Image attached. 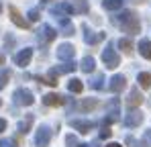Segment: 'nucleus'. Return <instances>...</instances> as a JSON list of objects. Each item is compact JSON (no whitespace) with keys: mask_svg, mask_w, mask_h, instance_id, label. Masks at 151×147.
Here are the masks:
<instances>
[{"mask_svg":"<svg viewBox=\"0 0 151 147\" xmlns=\"http://www.w3.org/2000/svg\"><path fill=\"white\" fill-rule=\"evenodd\" d=\"M114 21H116V24H119L125 33H129V35H137L139 29H141V23H139V19H137V14H135L133 10H123Z\"/></svg>","mask_w":151,"mask_h":147,"instance_id":"nucleus-1","label":"nucleus"},{"mask_svg":"<svg viewBox=\"0 0 151 147\" xmlns=\"http://www.w3.org/2000/svg\"><path fill=\"white\" fill-rule=\"evenodd\" d=\"M102 61H104V66H106L108 70H114V68L121 63V57H119V53L114 51V45H112V43H108L106 49L102 51Z\"/></svg>","mask_w":151,"mask_h":147,"instance_id":"nucleus-2","label":"nucleus"},{"mask_svg":"<svg viewBox=\"0 0 151 147\" xmlns=\"http://www.w3.org/2000/svg\"><path fill=\"white\" fill-rule=\"evenodd\" d=\"M35 37H37V41H39L41 45H47V43H51V41L57 37V33H55V29H53V27L43 24V27H39V29H37Z\"/></svg>","mask_w":151,"mask_h":147,"instance_id":"nucleus-3","label":"nucleus"},{"mask_svg":"<svg viewBox=\"0 0 151 147\" xmlns=\"http://www.w3.org/2000/svg\"><path fill=\"white\" fill-rule=\"evenodd\" d=\"M49 141H51V129L45 127V125H41V127L35 131V145L37 147H47Z\"/></svg>","mask_w":151,"mask_h":147,"instance_id":"nucleus-4","label":"nucleus"},{"mask_svg":"<svg viewBox=\"0 0 151 147\" xmlns=\"http://www.w3.org/2000/svg\"><path fill=\"white\" fill-rule=\"evenodd\" d=\"M14 104H19V106H29V104H33V92H31L29 88H19V90L14 92Z\"/></svg>","mask_w":151,"mask_h":147,"instance_id":"nucleus-5","label":"nucleus"},{"mask_svg":"<svg viewBox=\"0 0 151 147\" xmlns=\"http://www.w3.org/2000/svg\"><path fill=\"white\" fill-rule=\"evenodd\" d=\"M76 8L70 4V2H59L57 6H53L51 8V14L53 17H57V19H61V17H68V14H74Z\"/></svg>","mask_w":151,"mask_h":147,"instance_id":"nucleus-6","label":"nucleus"},{"mask_svg":"<svg viewBox=\"0 0 151 147\" xmlns=\"http://www.w3.org/2000/svg\"><path fill=\"white\" fill-rule=\"evenodd\" d=\"M82 31H84V41H86L88 45H96L98 41L104 39V33H94L88 24H84V27H82Z\"/></svg>","mask_w":151,"mask_h":147,"instance_id":"nucleus-7","label":"nucleus"},{"mask_svg":"<svg viewBox=\"0 0 151 147\" xmlns=\"http://www.w3.org/2000/svg\"><path fill=\"white\" fill-rule=\"evenodd\" d=\"M125 86H127V78H125V76L116 74V76H112V78H110V84H108L110 92L119 94V92H123V90H125Z\"/></svg>","mask_w":151,"mask_h":147,"instance_id":"nucleus-8","label":"nucleus"},{"mask_svg":"<svg viewBox=\"0 0 151 147\" xmlns=\"http://www.w3.org/2000/svg\"><path fill=\"white\" fill-rule=\"evenodd\" d=\"M31 57H33V49H31V47L21 49V51L14 55V63H17L19 68H27L29 61H31Z\"/></svg>","mask_w":151,"mask_h":147,"instance_id":"nucleus-9","label":"nucleus"},{"mask_svg":"<svg viewBox=\"0 0 151 147\" xmlns=\"http://www.w3.org/2000/svg\"><path fill=\"white\" fill-rule=\"evenodd\" d=\"M143 122V112L141 110H129V115L125 117V127H139Z\"/></svg>","mask_w":151,"mask_h":147,"instance_id":"nucleus-10","label":"nucleus"},{"mask_svg":"<svg viewBox=\"0 0 151 147\" xmlns=\"http://www.w3.org/2000/svg\"><path fill=\"white\" fill-rule=\"evenodd\" d=\"M74 53H76V49H74V45H70V43H63V45L57 47V57H59L61 61H72Z\"/></svg>","mask_w":151,"mask_h":147,"instance_id":"nucleus-11","label":"nucleus"},{"mask_svg":"<svg viewBox=\"0 0 151 147\" xmlns=\"http://www.w3.org/2000/svg\"><path fill=\"white\" fill-rule=\"evenodd\" d=\"M70 125L74 127L76 131H80V133H90L92 129H94V122L92 121H70Z\"/></svg>","mask_w":151,"mask_h":147,"instance_id":"nucleus-12","label":"nucleus"},{"mask_svg":"<svg viewBox=\"0 0 151 147\" xmlns=\"http://www.w3.org/2000/svg\"><path fill=\"white\" fill-rule=\"evenodd\" d=\"M141 102H143V96H141L139 88H133V90H131V94H129V98H127V104L133 108V106H139Z\"/></svg>","mask_w":151,"mask_h":147,"instance_id":"nucleus-13","label":"nucleus"},{"mask_svg":"<svg viewBox=\"0 0 151 147\" xmlns=\"http://www.w3.org/2000/svg\"><path fill=\"white\" fill-rule=\"evenodd\" d=\"M10 21H12L14 24H19L21 29H27V27H29V23H27L25 19L21 17V12H19L14 6H10Z\"/></svg>","mask_w":151,"mask_h":147,"instance_id":"nucleus-14","label":"nucleus"},{"mask_svg":"<svg viewBox=\"0 0 151 147\" xmlns=\"http://www.w3.org/2000/svg\"><path fill=\"white\" fill-rule=\"evenodd\" d=\"M43 102L47 106H59V104H65V98L59 94H47V96H43Z\"/></svg>","mask_w":151,"mask_h":147,"instance_id":"nucleus-15","label":"nucleus"},{"mask_svg":"<svg viewBox=\"0 0 151 147\" xmlns=\"http://www.w3.org/2000/svg\"><path fill=\"white\" fill-rule=\"evenodd\" d=\"M96 106H98V100H96V98H86V100H82V102H80V106H78V108H80L82 112H88V110H94Z\"/></svg>","mask_w":151,"mask_h":147,"instance_id":"nucleus-16","label":"nucleus"},{"mask_svg":"<svg viewBox=\"0 0 151 147\" xmlns=\"http://www.w3.org/2000/svg\"><path fill=\"white\" fill-rule=\"evenodd\" d=\"M139 53H141L145 59H151V41L149 39H141V41H139Z\"/></svg>","mask_w":151,"mask_h":147,"instance_id":"nucleus-17","label":"nucleus"},{"mask_svg":"<svg viewBox=\"0 0 151 147\" xmlns=\"http://www.w3.org/2000/svg\"><path fill=\"white\" fill-rule=\"evenodd\" d=\"M68 88H70V92H76V94H80V92L84 90V84H82V80H78V78H72V80L68 82Z\"/></svg>","mask_w":151,"mask_h":147,"instance_id":"nucleus-18","label":"nucleus"},{"mask_svg":"<svg viewBox=\"0 0 151 147\" xmlns=\"http://www.w3.org/2000/svg\"><path fill=\"white\" fill-rule=\"evenodd\" d=\"M94 66H96V61H94V57H84L82 59V63H80V68H82V72H94Z\"/></svg>","mask_w":151,"mask_h":147,"instance_id":"nucleus-19","label":"nucleus"},{"mask_svg":"<svg viewBox=\"0 0 151 147\" xmlns=\"http://www.w3.org/2000/svg\"><path fill=\"white\" fill-rule=\"evenodd\" d=\"M137 82H139L141 88H151V74L141 72L139 76H137Z\"/></svg>","mask_w":151,"mask_h":147,"instance_id":"nucleus-20","label":"nucleus"},{"mask_svg":"<svg viewBox=\"0 0 151 147\" xmlns=\"http://www.w3.org/2000/svg\"><path fill=\"white\" fill-rule=\"evenodd\" d=\"M76 68H78V66H76L74 61H65V63H61L59 68H55V72L57 74H72V72H76Z\"/></svg>","mask_w":151,"mask_h":147,"instance_id":"nucleus-21","label":"nucleus"},{"mask_svg":"<svg viewBox=\"0 0 151 147\" xmlns=\"http://www.w3.org/2000/svg\"><path fill=\"white\" fill-rule=\"evenodd\" d=\"M102 6L106 10H119L123 8V0H102Z\"/></svg>","mask_w":151,"mask_h":147,"instance_id":"nucleus-22","label":"nucleus"},{"mask_svg":"<svg viewBox=\"0 0 151 147\" xmlns=\"http://www.w3.org/2000/svg\"><path fill=\"white\" fill-rule=\"evenodd\" d=\"M102 82H104V76H102V74L94 76V78L90 80V88H94V90H102V88H104V84H102Z\"/></svg>","mask_w":151,"mask_h":147,"instance_id":"nucleus-23","label":"nucleus"},{"mask_svg":"<svg viewBox=\"0 0 151 147\" xmlns=\"http://www.w3.org/2000/svg\"><path fill=\"white\" fill-rule=\"evenodd\" d=\"M127 145H131V147H151L149 143H145V141H137L135 137H127Z\"/></svg>","mask_w":151,"mask_h":147,"instance_id":"nucleus-24","label":"nucleus"},{"mask_svg":"<svg viewBox=\"0 0 151 147\" xmlns=\"http://www.w3.org/2000/svg\"><path fill=\"white\" fill-rule=\"evenodd\" d=\"M119 47L123 49L125 53H131L133 51V43H131V39H121L119 41Z\"/></svg>","mask_w":151,"mask_h":147,"instance_id":"nucleus-25","label":"nucleus"},{"mask_svg":"<svg viewBox=\"0 0 151 147\" xmlns=\"http://www.w3.org/2000/svg\"><path fill=\"white\" fill-rule=\"evenodd\" d=\"M8 76H10V74H8V70H0V90L6 86V82H8Z\"/></svg>","mask_w":151,"mask_h":147,"instance_id":"nucleus-26","label":"nucleus"},{"mask_svg":"<svg viewBox=\"0 0 151 147\" xmlns=\"http://www.w3.org/2000/svg\"><path fill=\"white\" fill-rule=\"evenodd\" d=\"M31 122H33V115H27V119H25L23 122H21V131H23V133H27V131H29Z\"/></svg>","mask_w":151,"mask_h":147,"instance_id":"nucleus-27","label":"nucleus"},{"mask_svg":"<svg viewBox=\"0 0 151 147\" xmlns=\"http://www.w3.org/2000/svg\"><path fill=\"white\" fill-rule=\"evenodd\" d=\"M76 12H88V2H86V0H78Z\"/></svg>","mask_w":151,"mask_h":147,"instance_id":"nucleus-28","label":"nucleus"},{"mask_svg":"<svg viewBox=\"0 0 151 147\" xmlns=\"http://www.w3.org/2000/svg\"><path fill=\"white\" fill-rule=\"evenodd\" d=\"M65 145H68V147H76V145H78L76 135H65Z\"/></svg>","mask_w":151,"mask_h":147,"instance_id":"nucleus-29","label":"nucleus"},{"mask_svg":"<svg viewBox=\"0 0 151 147\" xmlns=\"http://www.w3.org/2000/svg\"><path fill=\"white\" fill-rule=\"evenodd\" d=\"M0 147H19V145L12 139H0Z\"/></svg>","mask_w":151,"mask_h":147,"instance_id":"nucleus-30","label":"nucleus"},{"mask_svg":"<svg viewBox=\"0 0 151 147\" xmlns=\"http://www.w3.org/2000/svg\"><path fill=\"white\" fill-rule=\"evenodd\" d=\"M74 24L70 23V24H65V27H63V35H68V37H70V35H74Z\"/></svg>","mask_w":151,"mask_h":147,"instance_id":"nucleus-31","label":"nucleus"},{"mask_svg":"<svg viewBox=\"0 0 151 147\" xmlns=\"http://www.w3.org/2000/svg\"><path fill=\"white\" fill-rule=\"evenodd\" d=\"M29 19H31L33 23H35V21H39V10H31V12H29Z\"/></svg>","mask_w":151,"mask_h":147,"instance_id":"nucleus-32","label":"nucleus"},{"mask_svg":"<svg viewBox=\"0 0 151 147\" xmlns=\"http://www.w3.org/2000/svg\"><path fill=\"white\" fill-rule=\"evenodd\" d=\"M100 137L102 139H108V137H110V129H108V127H104V129L100 131Z\"/></svg>","mask_w":151,"mask_h":147,"instance_id":"nucleus-33","label":"nucleus"},{"mask_svg":"<svg viewBox=\"0 0 151 147\" xmlns=\"http://www.w3.org/2000/svg\"><path fill=\"white\" fill-rule=\"evenodd\" d=\"M4 129H6V121H4V119H0V131H4Z\"/></svg>","mask_w":151,"mask_h":147,"instance_id":"nucleus-34","label":"nucleus"},{"mask_svg":"<svg viewBox=\"0 0 151 147\" xmlns=\"http://www.w3.org/2000/svg\"><path fill=\"white\" fill-rule=\"evenodd\" d=\"M76 147H92V145H88V143H78Z\"/></svg>","mask_w":151,"mask_h":147,"instance_id":"nucleus-35","label":"nucleus"},{"mask_svg":"<svg viewBox=\"0 0 151 147\" xmlns=\"http://www.w3.org/2000/svg\"><path fill=\"white\" fill-rule=\"evenodd\" d=\"M106 147H123V145H119V143H108Z\"/></svg>","mask_w":151,"mask_h":147,"instance_id":"nucleus-36","label":"nucleus"},{"mask_svg":"<svg viewBox=\"0 0 151 147\" xmlns=\"http://www.w3.org/2000/svg\"><path fill=\"white\" fill-rule=\"evenodd\" d=\"M51 0H41V6H45V4H49Z\"/></svg>","mask_w":151,"mask_h":147,"instance_id":"nucleus-37","label":"nucleus"},{"mask_svg":"<svg viewBox=\"0 0 151 147\" xmlns=\"http://www.w3.org/2000/svg\"><path fill=\"white\" fill-rule=\"evenodd\" d=\"M2 63H4V55L0 53V66H2Z\"/></svg>","mask_w":151,"mask_h":147,"instance_id":"nucleus-38","label":"nucleus"},{"mask_svg":"<svg viewBox=\"0 0 151 147\" xmlns=\"http://www.w3.org/2000/svg\"><path fill=\"white\" fill-rule=\"evenodd\" d=\"M0 10H2V2H0Z\"/></svg>","mask_w":151,"mask_h":147,"instance_id":"nucleus-39","label":"nucleus"},{"mask_svg":"<svg viewBox=\"0 0 151 147\" xmlns=\"http://www.w3.org/2000/svg\"><path fill=\"white\" fill-rule=\"evenodd\" d=\"M0 104H2V100H0Z\"/></svg>","mask_w":151,"mask_h":147,"instance_id":"nucleus-40","label":"nucleus"}]
</instances>
